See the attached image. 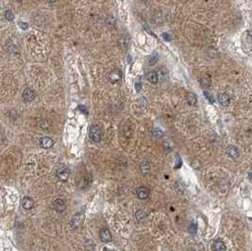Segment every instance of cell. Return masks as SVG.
Listing matches in <instances>:
<instances>
[{
  "label": "cell",
  "instance_id": "6da1fadb",
  "mask_svg": "<svg viewBox=\"0 0 252 251\" xmlns=\"http://www.w3.org/2000/svg\"><path fill=\"white\" fill-rule=\"evenodd\" d=\"M89 137L90 139L95 142L99 143L102 139V131L99 126H92L89 129Z\"/></svg>",
  "mask_w": 252,
  "mask_h": 251
},
{
  "label": "cell",
  "instance_id": "7a4b0ae2",
  "mask_svg": "<svg viewBox=\"0 0 252 251\" xmlns=\"http://www.w3.org/2000/svg\"><path fill=\"white\" fill-rule=\"evenodd\" d=\"M83 221H84V215L81 214V213H78L76 214L72 220H71V226L74 230H77L79 227H80L83 224Z\"/></svg>",
  "mask_w": 252,
  "mask_h": 251
},
{
  "label": "cell",
  "instance_id": "3957f363",
  "mask_svg": "<svg viewBox=\"0 0 252 251\" xmlns=\"http://www.w3.org/2000/svg\"><path fill=\"white\" fill-rule=\"evenodd\" d=\"M53 209L57 213H63L66 210V204L65 201L61 198H58L53 202Z\"/></svg>",
  "mask_w": 252,
  "mask_h": 251
},
{
  "label": "cell",
  "instance_id": "277c9868",
  "mask_svg": "<svg viewBox=\"0 0 252 251\" xmlns=\"http://www.w3.org/2000/svg\"><path fill=\"white\" fill-rule=\"evenodd\" d=\"M36 97V94L35 92L30 89V88H26L23 92V99H24L26 102H30L33 101Z\"/></svg>",
  "mask_w": 252,
  "mask_h": 251
},
{
  "label": "cell",
  "instance_id": "5b68a950",
  "mask_svg": "<svg viewBox=\"0 0 252 251\" xmlns=\"http://www.w3.org/2000/svg\"><path fill=\"white\" fill-rule=\"evenodd\" d=\"M56 176L60 180L66 181L68 178H69L70 171H69V169H67V168H60V169H58V171L56 173Z\"/></svg>",
  "mask_w": 252,
  "mask_h": 251
},
{
  "label": "cell",
  "instance_id": "8992f818",
  "mask_svg": "<svg viewBox=\"0 0 252 251\" xmlns=\"http://www.w3.org/2000/svg\"><path fill=\"white\" fill-rule=\"evenodd\" d=\"M122 78V73L120 70L118 69H115V70H113L110 73L109 75V79L111 83H116L118 82Z\"/></svg>",
  "mask_w": 252,
  "mask_h": 251
},
{
  "label": "cell",
  "instance_id": "52a82bcc",
  "mask_svg": "<svg viewBox=\"0 0 252 251\" xmlns=\"http://www.w3.org/2000/svg\"><path fill=\"white\" fill-rule=\"evenodd\" d=\"M21 206L25 210H28V211L31 210L34 206V201L32 200V198H30L29 196H25L21 201Z\"/></svg>",
  "mask_w": 252,
  "mask_h": 251
},
{
  "label": "cell",
  "instance_id": "ba28073f",
  "mask_svg": "<svg viewBox=\"0 0 252 251\" xmlns=\"http://www.w3.org/2000/svg\"><path fill=\"white\" fill-rule=\"evenodd\" d=\"M99 237L103 243H109L112 240L110 231L108 229H102L99 232Z\"/></svg>",
  "mask_w": 252,
  "mask_h": 251
},
{
  "label": "cell",
  "instance_id": "9c48e42d",
  "mask_svg": "<svg viewBox=\"0 0 252 251\" xmlns=\"http://www.w3.org/2000/svg\"><path fill=\"white\" fill-rule=\"evenodd\" d=\"M40 145L43 148H51L54 146V141L49 137H43L40 141Z\"/></svg>",
  "mask_w": 252,
  "mask_h": 251
},
{
  "label": "cell",
  "instance_id": "30bf717a",
  "mask_svg": "<svg viewBox=\"0 0 252 251\" xmlns=\"http://www.w3.org/2000/svg\"><path fill=\"white\" fill-rule=\"evenodd\" d=\"M137 195L140 199H146L149 195V190L146 188V187H144V186H141L137 189Z\"/></svg>",
  "mask_w": 252,
  "mask_h": 251
},
{
  "label": "cell",
  "instance_id": "8fae6325",
  "mask_svg": "<svg viewBox=\"0 0 252 251\" xmlns=\"http://www.w3.org/2000/svg\"><path fill=\"white\" fill-rule=\"evenodd\" d=\"M218 102H219L220 105H222L224 107H227V106L230 105L231 98L227 94H220L218 96Z\"/></svg>",
  "mask_w": 252,
  "mask_h": 251
},
{
  "label": "cell",
  "instance_id": "7c38bea8",
  "mask_svg": "<svg viewBox=\"0 0 252 251\" xmlns=\"http://www.w3.org/2000/svg\"><path fill=\"white\" fill-rule=\"evenodd\" d=\"M227 153L228 156H230L231 158H232V159H236L239 156V151L234 146H228L227 147Z\"/></svg>",
  "mask_w": 252,
  "mask_h": 251
},
{
  "label": "cell",
  "instance_id": "4fadbf2b",
  "mask_svg": "<svg viewBox=\"0 0 252 251\" xmlns=\"http://www.w3.org/2000/svg\"><path fill=\"white\" fill-rule=\"evenodd\" d=\"M212 248H213V250H215V251H224V250L227 249L226 246H225V244H224V243L221 240H219V239L215 240L213 243Z\"/></svg>",
  "mask_w": 252,
  "mask_h": 251
},
{
  "label": "cell",
  "instance_id": "5bb4252c",
  "mask_svg": "<svg viewBox=\"0 0 252 251\" xmlns=\"http://www.w3.org/2000/svg\"><path fill=\"white\" fill-rule=\"evenodd\" d=\"M146 79L152 83V84H156L159 80V76L156 72H148L146 74Z\"/></svg>",
  "mask_w": 252,
  "mask_h": 251
},
{
  "label": "cell",
  "instance_id": "9a60e30c",
  "mask_svg": "<svg viewBox=\"0 0 252 251\" xmlns=\"http://www.w3.org/2000/svg\"><path fill=\"white\" fill-rule=\"evenodd\" d=\"M115 24H116V20L114 18L112 15H108L107 18H106V25L108 28L110 29H112L115 27Z\"/></svg>",
  "mask_w": 252,
  "mask_h": 251
},
{
  "label": "cell",
  "instance_id": "2e32d148",
  "mask_svg": "<svg viewBox=\"0 0 252 251\" xmlns=\"http://www.w3.org/2000/svg\"><path fill=\"white\" fill-rule=\"evenodd\" d=\"M186 100L188 102L189 105L191 106H195L196 104V101H197V98H196V96L193 93H189L187 96H186Z\"/></svg>",
  "mask_w": 252,
  "mask_h": 251
},
{
  "label": "cell",
  "instance_id": "e0dca14e",
  "mask_svg": "<svg viewBox=\"0 0 252 251\" xmlns=\"http://www.w3.org/2000/svg\"><path fill=\"white\" fill-rule=\"evenodd\" d=\"M188 231H189V232L192 233V234L196 233V231H197V225H196V223L195 221H192V222L190 223V225H189V226H188Z\"/></svg>",
  "mask_w": 252,
  "mask_h": 251
},
{
  "label": "cell",
  "instance_id": "ac0fdd59",
  "mask_svg": "<svg viewBox=\"0 0 252 251\" xmlns=\"http://www.w3.org/2000/svg\"><path fill=\"white\" fill-rule=\"evenodd\" d=\"M141 171H142L143 174L149 173V171H150V165H149V164L146 163V162L142 163V164H141Z\"/></svg>",
  "mask_w": 252,
  "mask_h": 251
},
{
  "label": "cell",
  "instance_id": "d6986e66",
  "mask_svg": "<svg viewBox=\"0 0 252 251\" xmlns=\"http://www.w3.org/2000/svg\"><path fill=\"white\" fill-rule=\"evenodd\" d=\"M158 61H159V55L155 53V54H153V55L149 58V60H148V64H149V65H154V64L157 63Z\"/></svg>",
  "mask_w": 252,
  "mask_h": 251
},
{
  "label": "cell",
  "instance_id": "ffe728a7",
  "mask_svg": "<svg viewBox=\"0 0 252 251\" xmlns=\"http://www.w3.org/2000/svg\"><path fill=\"white\" fill-rule=\"evenodd\" d=\"M135 217H136V219L138 220V221H141V220H143V219L146 218V213L144 211H142V210H139L138 212L136 213Z\"/></svg>",
  "mask_w": 252,
  "mask_h": 251
},
{
  "label": "cell",
  "instance_id": "44dd1931",
  "mask_svg": "<svg viewBox=\"0 0 252 251\" xmlns=\"http://www.w3.org/2000/svg\"><path fill=\"white\" fill-rule=\"evenodd\" d=\"M200 83H201L202 87H209L210 84H211V80L208 78H202L200 79Z\"/></svg>",
  "mask_w": 252,
  "mask_h": 251
},
{
  "label": "cell",
  "instance_id": "7402d4cb",
  "mask_svg": "<svg viewBox=\"0 0 252 251\" xmlns=\"http://www.w3.org/2000/svg\"><path fill=\"white\" fill-rule=\"evenodd\" d=\"M5 18H6L8 21H12V20L14 19V14H13V12H12L11 10L6 11V12H5Z\"/></svg>",
  "mask_w": 252,
  "mask_h": 251
},
{
  "label": "cell",
  "instance_id": "603a6c76",
  "mask_svg": "<svg viewBox=\"0 0 252 251\" xmlns=\"http://www.w3.org/2000/svg\"><path fill=\"white\" fill-rule=\"evenodd\" d=\"M153 134H154V136L158 137V138H160V137H163V136H164L163 130L159 129V128H155V129L153 130Z\"/></svg>",
  "mask_w": 252,
  "mask_h": 251
},
{
  "label": "cell",
  "instance_id": "cb8c5ba5",
  "mask_svg": "<svg viewBox=\"0 0 252 251\" xmlns=\"http://www.w3.org/2000/svg\"><path fill=\"white\" fill-rule=\"evenodd\" d=\"M204 96H205V97L207 98L211 103H214V98L213 95L210 94L209 92H204Z\"/></svg>",
  "mask_w": 252,
  "mask_h": 251
},
{
  "label": "cell",
  "instance_id": "d4e9b609",
  "mask_svg": "<svg viewBox=\"0 0 252 251\" xmlns=\"http://www.w3.org/2000/svg\"><path fill=\"white\" fill-rule=\"evenodd\" d=\"M19 26H20V28L23 30H26L29 28V24H28V23H26V22H19Z\"/></svg>",
  "mask_w": 252,
  "mask_h": 251
},
{
  "label": "cell",
  "instance_id": "484cf974",
  "mask_svg": "<svg viewBox=\"0 0 252 251\" xmlns=\"http://www.w3.org/2000/svg\"><path fill=\"white\" fill-rule=\"evenodd\" d=\"M141 88H142V82H141L140 79H138V80L135 82V89H136L137 92H140Z\"/></svg>",
  "mask_w": 252,
  "mask_h": 251
},
{
  "label": "cell",
  "instance_id": "4316f807",
  "mask_svg": "<svg viewBox=\"0 0 252 251\" xmlns=\"http://www.w3.org/2000/svg\"><path fill=\"white\" fill-rule=\"evenodd\" d=\"M163 38L165 40V41H167V42H169L170 40H171V37H170V35H168L167 33H163Z\"/></svg>",
  "mask_w": 252,
  "mask_h": 251
},
{
  "label": "cell",
  "instance_id": "83f0119b",
  "mask_svg": "<svg viewBox=\"0 0 252 251\" xmlns=\"http://www.w3.org/2000/svg\"><path fill=\"white\" fill-rule=\"evenodd\" d=\"M57 1V0H47V3H50V4H53V3H55Z\"/></svg>",
  "mask_w": 252,
  "mask_h": 251
},
{
  "label": "cell",
  "instance_id": "f1b7e54d",
  "mask_svg": "<svg viewBox=\"0 0 252 251\" xmlns=\"http://www.w3.org/2000/svg\"><path fill=\"white\" fill-rule=\"evenodd\" d=\"M16 1H17V2H22L23 0H16Z\"/></svg>",
  "mask_w": 252,
  "mask_h": 251
}]
</instances>
